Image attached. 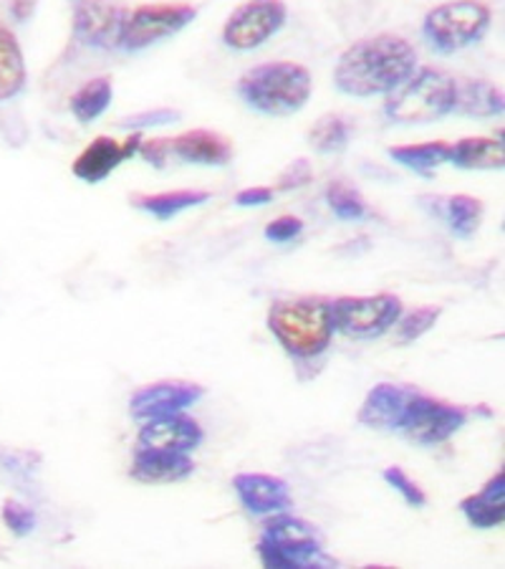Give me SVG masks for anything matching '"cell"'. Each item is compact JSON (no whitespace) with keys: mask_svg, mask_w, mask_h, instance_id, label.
<instances>
[{"mask_svg":"<svg viewBox=\"0 0 505 569\" xmlns=\"http://www.w3.org/2000/svg\"><path fill=\"white\" fill-rule=\"evenodd\" d=\"M195 18L198 8L190 3L140 6L127 16L122 43L119 46H122L124 51H142L147 46L170 39V36L188 29Z\"/></svg>","mask_w":505,"mask_h":569,"instance_id":"9","label":"cell"},{"mask_svg":"<svg viewBox=\"0 0 505 569\" xmlns=\"http://www.w3.org/2000/svg\"><path fill=\"white\" fill-rule=\"evenodd\" d=\"M387 154L394 162L402 164V168L415 170L417 176L430 178L440 164H445L450 160V144L443 140L422 144H400L390 147Z\"/></svg>","mask_w":505,"mask_h":569,"instance_id":"24","label":"cell"},{"mask_svg":"<svg viewBox=\"0 0 505 569\" xmlns=\"http://www.w3.org/2000/svg\"><path fill=\"white\" fill-rule=\"evenodd\" d=\"M269 329L293 360H316L334 342L332 299L299 297L275 301L269 309Z\"/></svg>","mask_w":505,"mask_h":569,"instance_id":"2","label":"cell"},{"mask_svg":"<svg viewBox=\"0 0 505 569\" xmlns=\"http://www.w3.org/2000/svg\"><path fill=\"white\" fill-rule=\"evenodd\" d=\"M289 8L283 0H248L235 8L223 29V41L235 51H253L286 23Z\"/></svg>","mask_w":505,"mask_h":569,"instance_id":"10","label":"cell"},{"mask_svg":"<svg viewBox=\"0 0 505 569\" xmlns=\"http://www.w3.org/2000/svg\"><path fill=\"white\" fill-rule=\"evenodd\" d=\"M440 218L445 220L457 238H471L475 236L477 228H481L483 220V203L473 196H450L445 200V208L437 213Z\"/></svg>","mask_w":505,"mask_h":569,"instance_id":"27","label":"cell"},{"mask_svg":"<svg viewBox=\"0 0 505 569\" xmlns=\"http://www.w3.org/2000/svg\"><path fill=\"white\" fill-rule=\"evenodd\" d=\"M491 29V8L481 0H453L433 8L422 21V36L440 53H455L483 39Z\"/></svg>","mask_w":505,"mask_h":569,"instance_id":"6","label":"cell"},{"mask_svg":"<svg viewBox=\"0 0 505 569\" xmlns=\"http://www.w3.org/2000/svg\"><path fill=\"white\" fill-rule=\"evenodd\" d=\"M140 158L144 162L154 164V168H164L168 160L172 158V150H170V140L168 137H158V140H142L140 144Z\"/></svg>","mask_w":505,"mask_h":569,"instance_id":"35","label":"cell"},{"mask_svg":"<svg viewBox=\"0 0 505 569\" xmlns=\"http://www.w3.org/2000/svg\"><path fill=\"white\" fill-rule=\"evenodd\" d=\"M233 491L238 501L243 503L245 511L259 513V517H269L275 511L291 509V489L281 476L273 473H235L233 476Z\"/></svg>","mask_w":505,"mask_h":569,"instance_id":"14","label":"cell"},{"mask_svg":"<svg viewBox=\"0 0 505 569\" xmlns=\"http://www.w3.org/2000/svg\"><path fill=\"white\" fill-rule=\"evenodd\" d=\"M0 517H3V525L13 531L16 537H29L36 529V511L31 507H26L21 501L6 499L3 509H0Z\"/></svg>","mask_w":505,"mask_h":569,"instance_id":"31","label":"cell"},{"mask_svg":"<svg viewBox=\"0 0 505 569\" xmlns=\"http://www.w3.org/2000/svg\"><path fill=\"white\" fill-rule=\"evenodd\" d=\"M36 6H39V0H11L13 21H18V23L31 21L36 13Z\"/></svg>","mask_w":505,"mask_h":569,"instance_id":"37","label":"cell"},{"mask_svg":"<svg viewBox=\"0 0 505 569\" xmlns=\"http://www.w3.org/2000/svg\"><path fill=\"white\" fill-rule=\"evenodd\" d=\"M382 479L387 481L394 491L400 493V497L410 503V507H415V509H422L427 503V497H425V491L420 489L417 486V481H412L410 476H407V471H404V468H400V466H387L382 471Z\"/></svg>","mask_w":505,"mask_h":569,"instance_id":"30","label":"cell"},{"mask_svg":"<svg viewBox=\"0 0 505 569\" xmlns=\"http://www.w3.org/2000/svg\"><path fill=\"white\" fill-rule=\"evenodd\" d=\"M265 238L273 243H289L303 233V220L296 216H281L265 226Z\"/></svg>","mask_w":505,"mask_h":569,"instance_id":"33","label":"cell"},{"mask_svg":"<svg viewBox=\"0 0 505 569\" xmlns=\"http://www.w3.org/2000/svg\"><path fill=\"white\" fill-rule=\"evenodd\" d=\"M461 170H503L505 150L503 140L493 137H465L450 144V160Z\"/></svg>","mask_w":505,"mask_h":569,"instance_id":"20","label":"cell"},{"mask_svg":"<svg viewBox=\"0 0 505 569\" xmlns=\"http://www.w3.org/2000/svg\"><path fill=\"white\" fill-rule=\"evenodd\" d=\"M457 81L440 69H417L387 94L384 114L394 124H430L453 114Z\"/></svg>","mask_w":505,"mask_h":569,"instance_id":"5","label":"cell"},{"mask_svg":"<svg viewBox=\"0 0 505 569\" xmlns=\"http://www.w3.org/2000/svg\"><path fill=\"white\" fill-rule=\"evenodd\" d=\"M202 440H205V430L200 428L198 420L182 416V412L144 420L140 436H137V443L180 453H192Z\"/></svg>","mask_w":505,"mask_h":569,"instance_id":"15","label":"cell"},{"mask_svg":"<svg viewBox=\"0 0 505 569\" xmlns=\"http://www.w3.org/2000/svg\"><path fill=\"white\" fill-rule=\"evenodd\" d=\"M417 71V51L407 39L380 33L349 46L339 57L334 84L349 97H387Z\"/></svg>","mask_w":505,"mask_h":569,"instance_id":"1","label":"cell"},{"mask_svg":"<svg viewBox=\"0 0 505 569\" xmlns=\"http://www.w3.org/2000/svg\"><path fill=\"white\" fill-rule=\"evenodd\" d=\"M26 89V59L16 33L0 26V102H11Z\"/></svg>","mask_w":505,"mask_h":569,"instance_id":"22","label":"cell"},{"mask_svg":"<svg viewBox=\"0 0 505 569\" xmlns=\"http://www.w3.org/2000/svg\"><path fill=\"white\" fill-rule=\"evenodd\" d=\"M130 11L114 0H77L73 6V33L94 49H117L122 43Z\"/></svg>","mask_w":505,"mask_h":569,"instance_id":"11","label":"cell"},{"mask_svg":"<svg viewBox=\"0 0 505 569\" xmlns=\"http://www.w3.org/2000/svg\"><path fill=\"white\" fill-rule=\"evenodd\" d=\"M467 525L473 529H498L505 521V471L501 468L483 483L481 491L461 499L457 503Z\"/></svg>","mask_w":505,"mask_h":569,"instance_id":"19","label":"cell"},{"mask_svg":"<svg viewBox=\"0 0 505 569\" xmlns=\"http://www.w3.org/2000/svg\"><path fill=\"white\" fill-rule=\"evenodd\" d=\"M415 390L417 388H412V385H374V388L366 392L360 412H356V423L374 430H397L402 412L407 408V400Z\"/></svg>","mask_w":505,"mask_h":569,"instance_id":"17","label":"cell"},{"mask_svg":"<svg viewBox=\"0 0 505 569\" xmlns=\"http://www.w3.org/2000/svg\"><path fill=\"white\" fill-rule=\"evenodd\" d=\"M467 418H471L467 408L415 390L402 412L397 433L407 438L410 443L430 448L453 438L467 423Z\"/></svg>","mask_w":505,"mask_h":569,"instance_id":"7","label":"cell"},{"mask_svg":"<svg viewBox=\"0 0 505 569\" xmlns=\"http://www.w3.org/2000/svg\"><path fill=\"white\" fill-rule=\"evenodd\" d=\"M114 97V84L109 77H99L87 81L79 91H73L69 109L71 114L77 117V122L89 124L107 112L109 104H112Z\"/></svg>","mask_w":505,"mask_h":569,"instance_id":"25","label":"cell"},{"mask_svg":"<svg viewBox=\"0 0 505 569\" xmlns=\"http://www.w3.org/2000/svg\"><path fill=\"white\" fill-rule=\"evenodd\" d=\"M354 134V122L344 114H324L319 117L314 127L309 130V142L321 154H336L344 152L349 140Z\"/></svg>","mask_w":505,"mask_h":569,"instance_id":"26","label":"cell"},{"mask_svg":"<svg viewBox=\"0 0 505 569\" xmlns=\"http://www.w3.org/2000/svg\"><path fill=\"white\" fill-rule=\"evenodd\" d=\"M402 299L394 293L374 297H339L332 301L334 329L352 339L384 337L402 317Z\"/></svg>","mask_w":505,"mask_h":569,"instance_id":"8","label":"cell"},{"mask_svg":"<svg viewBox=\"0 0 505 569\" xmlns=\"http://www.w3.org/2000/svg\"><path fill=\"white\" fill-rule=\"evenodd\" d=\"M314 91V79L306 67L293 61H269L248 69L238 79V94L255 112L289 117L301 112Z\"/></svg>","mask_w":505,"mask_h":569,"instance_id":"4","label":"cell"},{"mask_svg":"<svg viewBox=\"0 0 505 569\" xmlns=\"http://www.w3.org/2000/svg\"><path fill=\"white\" fill-rule=\"evenodd\" d=\"M195 473V461L190 453L180 451H162V448H150L137 443L132 451L130 476L140 483H178L185 481L188 476Z\"/></svg>","mask_w":505,"mask_h":569,"instance_id":"16","label":"cell"},{"mask_svg":"<svg viewBox=\"0 0 505 569\" xmlns=\"http://www.w3.org/2000/svg\"><path fill=\"white\" fill-rule=\"evenodd\" d=\"M275 196L273 188H245L235 196V206L238 208H259V206H269Z\"/></svg>","mask_w":505,"mask_h":569,"instance_id":"36","label":"cell"},{"mask_svg":"<svg viewBox=\"0 0 505 569\" xmlns=\"http://www.w3.org/2000/svg\"><path fill=\"white\" fill-rule=\"evenodd\" d=\"M202 395H205V388L190 380L150 382L132 395L130 412L134 420L144 423V420L172 416V412H185L202 400Z\"/></svg>","mask_w":505,"mask_h":569,"instance_id":"12","label":"cell"},{"mask_svg":"<svg viewBox=\"0 0 505 569\" xmlns=\"http://www.w3.org/2000/svg\"><path fill=\"white\" fill-rule=\"evenodd\" d=\"M311 178H314V170H311L309 160H296V162H291L289 168L281 172L279 190H296V188H303V186H309Z\"/></svg>","mask_w":505,"mask_h":569,"instance_id":"34","label":"cell"},{"mask_svg":"<svg viewBox=\"0 0 505 569\" xmlns=\"http://www.w3.org/2000/svg\"><path fill=\"white\" fill-rule=\"evenodd\" d=\"M210 200L208 190H170V192H154V196H134L132 206L144 210V213L154 216L158 220H170L180 216L182 210L202 206Z\"/></svg>","mask_w":505,"mask_h":569,"instance_id":"23","label":"cell"},{"mask_svg":"<svg viewBox=\"0 0 505 569\" xmlns=\"http://www.w3.org/2000/svg\"><path fill=\"white\" fill-rule=\"evenodd\" d=\"M505 109V99L501 87L491 84V81H457L455 91V114L488 119L501 117Z\"/></svg>","mask_w":505,"mask_h":569,"instance_id":"21","label":"cell"},{"mask_svg":"<svg viewBox=\"0 0 505 569\" xmlns=\"http://www.w3.org/2000/svg\"><path fill=\"white\" fill-rule=\"evenodd\" d=\"M142 132H132L124 142H117L114 137L101 134L91 142L84 152L73 160V176L81 182H89V186H97V182L107 180L112 172L122 164L124 160L134 158L140 152L142 144Z\"/></svg>","mask_w":505,"mask_h":569,"instance_id":"13","label":"cell"},{"mask_svg":"<svg viewBox=\"0 0 505 569\" xmlns=\"http://www.w3.org/2000/svg\"><path fill=\"white\" fill-rule=\"evenodd\" d=\"M326 200L339 220H362L370 216V206H366L362 192L344 180H336L329 186Z\"/></svg>","mask_w":505,"mask_h":569,"instance_id":"28","label":"cell"},{"mask_svg":"<svg viewBox=\"0 0 505 569\" xmlns=\"http://www.w3.org/2000/svg\"><path fill=\"white\" fill-rule=\"evenodd\" d=\"M182 112H178V109H147V112H137V114H130V117H122L119 119V127L122 130H134V132H142L147 130V127H162V124H174L180 122Z\"/></svg>","mask_w":505,"mask_h":569,"instance_id":"32","label":"cell"},{"mask_svg":"<svg viewBox=\"0 0 505 569\" xmlns=\"http://www.w3.org/2000/svg\"><path fill=\"white\" fill-rule=\"evenodd\" d=\"M440 317H443V307H420L415 311H410V315H402L397 319V325H394L397 327V342H417V339L425 337L430 329H435Z\"/></svg>","mask_w":505,"mask_h":569,"instance_id":"29","label":"cell"},{"mask_svg":"<svg viewBox=\"0 0 505 569\" xmlns=\"http://www.w3.org/2000/svg\"><path fill=\"white\" fill-rule=\"evenodd\" d=\"M255 552L269 569H329L334 559L324 552V535L311 521L289 511L269 513L261 525Z\"/></svg>","mask_w":505,"mask_h":569,"instance_id":"3","label":"cell"},{"mask_svg":"<svg viewBox=\"0 0 505 569\" xmlns=\"http://www.w3.org/2000/svg\"><path fill=\"white\" fill-rule=\"evenodd\" d=\"M172 158L205 168H223L233 160V142L213 130H190L170 140Z\"/></svg>","mask_w":505,"mask_h":569,"instance_id":"18","label":"cell"}]
</instances>
